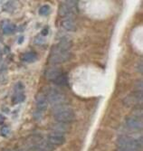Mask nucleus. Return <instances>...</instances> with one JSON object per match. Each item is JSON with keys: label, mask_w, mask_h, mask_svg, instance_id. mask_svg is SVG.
Masks as SVG:
<instances>
[{"label": "nucleus", "mask_w": 143, "mask_h": 151, "mask_svg": "<svg viewBox=\"0 0 143 151\" xmlns=\"http://www.w3.org/2000/svg\"><path fill=\"white\" fill-rule=\"evenodd\" d=\"M119 151H141L142 148V139L139 140L131 139L127 136H121L117 141Z\"/></svg>", "instance_id": "1"}, {"label": "nucleus", "mask_w": 143, "mask_h": 151, "mask_svg": "<svg viewBox=\"0 0 143 151\" xmlns=\"http://www.w3.org/2000/svg\"><path fill=\"white\" fill-rule=\"evenodd\" d=\"M53 118L57 122L61 123H69L75 119V113L70 108H63L62 106L56 107V109L53 114Z\"/></svg>", "instance_id": "2"}, {"label": "nucleus", "mask_w": 143, "mask_h": 151, "mask_svg": "<svg viewBox=\"0 0 143 151\" xmlns=\"http://www.w3.org/2000/svg\"><path fill=\"white\" fill-rule=\"evenodd\" d=\"M72 57V54L69 51H64L60 49L57 45H55L50 53V56L48 58V63L53 64H58L64 62H67Z\"/></svg>", "instance_id": "3"}, {"label": "nucleus", "mask_w": 143, "mask_h": 151, "mask_svg": "<svg viewBox=\"0 0 143 151\" xmlns=\"http://www.w3.org/2000/svg\"><path fill=\"white\" fill-rule=\"evenodd\" d=\"M46 98L48 101V103L58 107V106H62L64 103H65L67 101V99L65 96L61 93L59 91H57L56 89H49L46 93Z\"/></svg>", "instance_id": "4"}, {"label": "nucleus", "mask_w": 143, "mask_h": 151, "mask_svg": "<svg viewBox=\"0 0 143 151\" xmlns=\"http://www.w3.org/2000/svg\"><path fill=\"white\" fill-rule=\"evenodd\" d=\"M77 13V6L75 1H65L60 6L58 14L62 17H69Z\"/></svg>", "instance_id": "5"}, {"label": "nucleus", "mask_w": 143, "mask_h": 151, "mask_svg": "<svg viewBox=\"0 0 143 151\" xmlns=\"http://www.w3.org/2000/svg\"><path fill=\"white\" fill-rule=\"evenodd\" d=\"M47 142L51 146H60L65 142V138L59 133H53L47 137Z\"/></svg>", "instance_id": "6"}, {"label": "nucleus", "mask_w": 143, "mask_h": 151, "mask_svg": "<svg viewBox=\"0 0 143 151\" xmlns=\"http://www.w3.org/2000/svg\"><path fill=\"white\" fill-rule=\"evenodd\" d=\"M64 73L62 71V69H60V68L58 67H55V66H53V67H50L48 68V69L46 71V78L51 81H55L57 78H58L60 75H62Z\"/></svg>", "instance_id": "7"}, {"label": "nucleus", "mask_w": 143, "mask_h": 151, "mask_svg": "<svg viewBox=\"0 0 143 151\" xmlns=\"http://www.w3.org/2000/svg\"><path fill=\"white\" fill-rule=\"evenodd\" d=\"M126 124L132 130L142 129V121L138 117H129L126 120Z\"/></svg>", "instance_id": "8"}, {"label": "nucleus", "mask_w": 143, "mask_h": 151, "mask_svg": "<svg viewBox=\"0 0 143 151\" xmlns=\"http://www.w3.org/2000/svg\"><path fill=\"white\" fill-rule=\"evenodd\" d=\"M47 107H48V101L46 98V96L43 94H39L36 98V109L39 111L44 112L47 109Z\"/></svg>", "instance_id": "9"}, {"label": "nucleus", "mask_w": 143, "mask_h": 151, "mask_svg": "<svg viewBox=\"0 0 143 151\" xmlns=\"http://www.w3.org/2000/svg\"><path fill=\"white\" fill-rule=\"evenodd\" d=\"M61 24H62V26L64 27L65 30L70 31V32H74L77 29L76 23L73 19H71V18H66L65 20H63Z\"/></svg>", "instance_id": "10"}, {"label": "nucleus", "mask_w": 143, "mask_h": 151, "mask_svg": "<svg viewBox=\"0 0 143 151\" xmlns=\"http://www.w3.org/2000/svg\"><path fill=\"white\" fill-rule=\"evenodd\" d=\"M37 59V53L35 52H27L22 55V60L26 63H33Z\"/></svg>", "instance_id": "11"}, {"label": "nucleus", "mask_w": 143, "mask_h": 151, "mask_svg": "<svg viewBox=\"0 0 143 151\" xmlns=\"http://www.w3.org/2000/svg\"><path fill=\"white\" fill-rule=\"evenodd\" d=\"M52 129H53V130H54L55 133L62 134L63 132H65V131L69 129V126H67V125L65 124V123L58 122V123H56V124L53 125Z\"/></svg>", "instance_id": "12"}, {"label": "nucleus", "mask_w": 143, "mask_h": 151, "mask_svg": "<svg viewBox=\"0 0 143 151\" xmlns=\"http://www.w3.org/2000/svg\"><path fill=\"white\" fill-rule=\"evenodd\" d=\"M60 49L62 50H64V51H69V49L72 47V42L70 40L66 39V38H64L60 41V43L57 45Z\"/></svg>", "instance_id": "13"}, {"label": "nucleus", "mask_w": 143, "mask_h": 151, "mask_svg": "<svg viewBox=\"0 0 143 151\" xmlns=\"http://www.w3.org/2000/svg\"><path fill=\"white\" fill-rule=\"evenodd\" d=\"M2 30H3V33L6 34V35L13 34L14 32L16 31V25L14 24H11V23H6V24H5L3 25Z\"/></svg>", "instance_id": "14"}, {"label": "nucleus", "mask_w": 143, "mask_h": 151, "mask_svg": "<svg viewBox=\"0 0 143 151\" xmlns=\"http://www.w3.org/2000/svg\"><path fill=\"white\" fill-rule=\"evenodd\" d=\"M53 83H55L56 85H59V86H66L68 84V80H67V76L63 73L62 75H60L58 78H57L55 81H53Z\"/></svg>", "instance_id": "15"}, {"label": "nucleus", "mask_w": 143, "mask_h": 151, "mask_svg": "<svg viewBox=\"0 0 143 151\" xmlns=\"http://www.w3.org/2000/svg\"><path fill=\"white\" fill-rule=\"evenodd\" d=\"M25 96L23 93H18L13 98V103L14 104H17V103H20V102H23L25 101Z\"/></svg>", "instance_id": "16"}, {"label": "nucleus", "mask_w": 143, "mask_h": 151, "mask_svg": "<svg viewBox=\"0 0 143 151\" xmlns=\"http://www.w3.org/2000/svg\"><path fill=\"white\" fill-rule=\"evenodd\" d=\"M51 12V8L48 5H45L43 6L40 9H39V14L41 16H47L49 15Z\"/></svg>", "instance_id": "17"}, {"label": "nucleus", "mask_w": 143, "mask_h": 151, "mask_svg": "<svg viewBox=\"0 0 143 151\" xmlns=\"http://www.w3.org/2000/svg\"><path fill=\"white\" fill-rule=\"evenodd\" d=\"M8 133H9V129H8L7 127H4V128L1 129V134H2L3 136H6Z\"/></svg>", "instance_id": "18"}, {"label": "nucleus", "mask_w": 143, "mask_h": 151, "mask_svg": "<svg viewBox=\"0 0 143 151\" xmlns=\"http://www.w3.org/2000/svg\"><path fill=\"white\" fill-rule=\"evenodd\" d=\"M42 35H44V36H46V35H48V28H47V27H46V28H45V29H43V30H42Z\"/></svg>", "instance_id": "19"}, {"label": "nucleus", "mask_w": 143, "mask_h": 151, "mask_svg": "<svg viewBox=\"0 0 143 151\" xmlns=\"http://www.w3.org/2000/svg\"><path fill=\"white\" fill-rule=\"evenodd\" d=\"M4 120H5V117L0 114V124H2V123L4 122Z\"/></svg>", "instance_id": "20"}, {"label": "nucleus", "mask_w": 143, "mask_h": 151, "mask_svg": "<svg viewBox=\"0 0 143 151\" xmlns=\"http://www.w3.org/2000/svg\"><path fill=\"white\" fill-rule=\"evenodd\" d=\"M23 40H24V37H23V36H20L19 39H18V44H22Z\"/></svg>", "instance_id": "21"}, {"label": "nucleus", "mask_w": 143, "mask_h": 151, "mask_svg": "<svg viewBox=\"0 0 143 151\" xmlns=\"http://www.w3.org/2000/svg\"><path fill=\"white\" fill-rule=\"evenodd\" d=\"M7 151H8V150H7Z\"/></svg>", "instance_id": "22"}]
</instances>
